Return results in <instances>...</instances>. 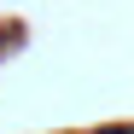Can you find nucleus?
I'll list each match as a JSON object with an SVG mask.
<instances>
[{
    "label": "nucleus",
    "instance_id": "obj_1",
    "mask_svg": "<svg viewBox=\"0 0 134 134\" xmlns=\"http://www.w3.org/2000/svg\"><path fill=\"white\" fill-rule=\"evenodd\" d=\"M111 134H134V128H111Z\"/></svg>",
    "mask_w": 134,
    "mask_h": 134
}]
</instances>
